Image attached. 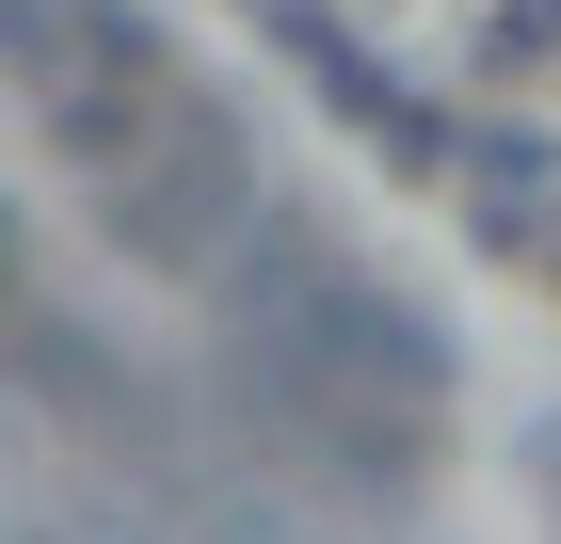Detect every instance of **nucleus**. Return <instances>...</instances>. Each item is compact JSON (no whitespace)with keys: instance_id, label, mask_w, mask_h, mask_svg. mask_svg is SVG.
<instances>
[{"instance_id":"7","label":"nucleus","mask_w":561,"mask_h":544,"mask_svg":"<svg viewBox=\"0 0 561 544\" xmlns=\"http://www.w3.org/2000/svg\"><path fill=\"white\" fill-rule=\"evenodd\" d=\"M546 256H561V241H546Z\"/></svg>"},{"instance_id":"5","label":"nucleus","mask_w":561,"mask_h":544,"mask_svg":"<svg viewBox=\"0 0 561 544\" xmlns=\"http://www.w3.org/2000/svg\"><path fill=\"white\" fill-rule=\"evenodd\" d=\"M0 273H16V224H0Z\"/></svg>"},{"instance_id":"1","label":"nucleus","mask_w":561,"mask_h":544,"mask_svg":"<svg viewBox=\"0 0 561 544\" xmlns=\"http://www.w3.org/2000/svg\"><path fill=\"white\" fill-rule=\"evenodd\" d=\"M225 304H241L273 401H289L321 449L386 464V449H417V432H433V401H449V336H433L386 273H353L305 209H257L241 241H225Z\"/></svg>"},{"instance_id":"4","label":"nucleus","mask_w":561,"mask_h":544,"mask_svg":"<svg viewBox=\"0 0 561 544\" xmlns=\"http://www.w3.org/2000/svg\"><path fill=\"white\" fill-rule=\"evenodd\" d=\"M561 48V0H497V16H481V65H546Z\"/></svg>"},{"instance_id":"3","label":"nucleus","mask_w":561,"mask_h":544,"mask_svg":"<svg viewBox=\"0 0 561 544\" xmlns=\"http://www.w3.org/2000/svg\"><path fill=\"white\" fill-rule=\"evenodd\" d=\"M466 193H481V241H497V256H514V241H561V176H546V144H481Z\"/></svg>"},{"instance_id":"2","label":"nucleus","mask_w":561,"mask_h":544,"mask_svg":"<svg viewBox=\"0 0 561 544\" xmlns=\"http://www.w3.org/2000/svg\"><path fill=\"white\" fill-rule=\"evenodd\" d=\"M0 65L48 96L65 144H113V96L145 113V81H161V48H145L113 0H0Z\"/></svg>"},{"instance_id":"6","label":"nucleus","mask_w":561,"mask_h":544,"mask_svg":"<svg viewBox=\"0 0 561 544\" xmlns=\"http://www.w3.org/2000/svg\"><path fill=\"white\" fill-rule=\"evenodd\" d=\"M257 16H305V0H257Z\"/></svg>"}]
</instances>
